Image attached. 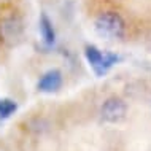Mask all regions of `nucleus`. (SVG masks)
<instances>
[{"label":"nucleus","instance_id":"nucleus-1","mask_svg":"<svg viewBox=\"0 0 151 151\" xmlns=\"http://www.w3.org/2000/svg\"><path fill=\"white\" fill-rule=\"evenodd\" d=\"M26 37V22L18 14H8L0 19V43L8 48L18 46Z\"/></svg>","mask_w":151,"mask_h":151},{"label":"nucleus","instance_id":"nucleus-2","mask_svg":"<svg viewBox=\"0 0 151 151\" xmlns=\"http://www.w3.org/2000/svg\"><path fill=\"white\" fill-rule=\"evenodd\" d=\"M94 27H96L97 34L107 40L122 38L126 32L124 19L116 11H105V13L99 14L96 22H94Z\"/></svg>","mask_w":151,"mask_h":151},{"label":"nucleus","instance_id":"nucleus-3","mask_svg":"<svg viewBox=\"0 0 151 151\" xmlns=\"http://www.w3.org/2000/svg\"><path fill=\"white\" fill-rule=\"evenodd\" d=\"M84 56H86L89 67L92 68V72L97 76H104L119 60V56L108 51H102L97 46H94V45H88L84 48Z\"/></svg>","mask_w":151,"mask_h":151},{"label":"nucleus","instance_id":"nucleus-4","mask_svg":"<svg viewBox=\"0 0 151 151\" xmlns=\"http://www.w3.org/2000/svg\"><path fill=\"white\" fill-rule=\"evenodd\" d=\"M126 111H127V105L124 100H121L119 97H110L102 105L100 116L107 122H119L124 119Z\"/></svg>","mask_w":151,"mask_h":151},{"label":"nucleus","instance_id":"nucleus-5","mask_svg":"<svg viewBox=\"0 0 151 151\" xmlns=\"http://www.w3.org/2000/svg\"><path fill=\"white\" fill-rule=\"evenodd\" d=\"M62 73L60 70H56V68H52V70H48L46 73H43L42 78L38 80V84H37V88H38L40 92H56L59 91L60 86H62Z\"/></svg>","mask_w":151,"mask_h":151},{"label":"nucleus","instance_id":"nucleus-6","mask_svg":"<svg viewBox=\"0 0 151 151\" xmlns=\"http://www.w3.org/2000/svg\"><path fill=\"white\" fill-rule=\"evenodd\" d=\"M38 26H40V34H42L43 42L46 43V45H52V43L56 42V32H54V26H52L51 19L48 18L46 13L40 14Z\"/></svg>","mask_w":151,"mask_h":151},{"label":"nucleus","instance_id":"nucleus-7","mask_svg":"<svg viewBox=\"0 0 151 151\" xmlns=\"http://www.w3.org/2000/svg\"><path fill=\"white\" fill-rule=\"evenodd\" d=\"M16 110H18V105H16L14 100H11V99H0V118H2V119L10 118Z\"/></svg>","mask_w":151,"mask_h":151}]
</instances>
